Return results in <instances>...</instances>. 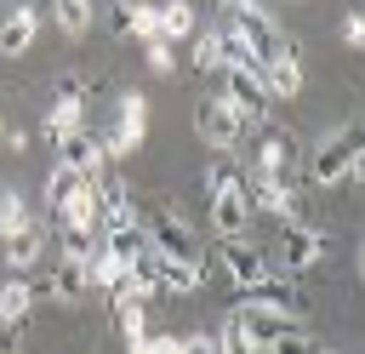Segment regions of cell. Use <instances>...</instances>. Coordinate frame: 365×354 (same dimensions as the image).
I'll return each mask as SVG.
<instances>
[{
	"instance_id": "e0dca14e",
	"label": "cell",
	"mask_w": 365,
	"mask_h": 354,
	"mask_svg": "<svg viewBox=\"0 0 365 354\" xmlns=\"http://www.w3.org/2000/svg\"><path fill=\"white\" fill-rule=\"evenodd\" d=\"M40 257H46V223H40V217H34L29 228H17L11 240H0V263H6L11 274H29Z\"/></svg>"
},
{
	"instance_id": "d4e9b609",
	"label": "cell",
	"mask_w": 365,
	"mask_h": 354,
	"mask_svg": "<svg viewBox=\"0 0 365 354\" xmlns=\"http://www.w3.org/2000/svg\"><path fill=\"white\" fill-rule=\"evenodd\" d=\"M188 46H194L188 57H194V69H200V74H217V69H222V34H217V29H194V40H188Z\"/></svg>"
},
{
	"instance_id": "f1b7e54d",
	"label": "cell",
	"mask_w": 365,
	"mask_h": 354,
	"mask_svg": "<svg viewBox=\"0 0 365 354\" xmlns=\"http://www.w3.org/2000/svg\"><path fill=\"white\" fill-rule=\"evenodd\" d=\"M314 348H319V343H314L302 325H285V331H279V337H274L262 354H314Z\"/></svg>"
},
{
	"instance_id": "7c38bea8",
	"label": "cell",
	"mask_w": 365,
	"mask_h": 354,
	"mask_svg": "<svg viewBox=\"0 0 365 354\" xmlns=\"http://www.w3.org/2000/svg\"><path fill=\"white\" fill-rule=\"evenodd\" d=\"M51 148H57V166L74 171L80 183H103V177H108V154H103V143H97L91 131H74V137H63V143H51Z\"/></svg>"
},
{
	"instance_id": "9c48e42d",
	"label": "cell",
	"mask_w": 365,
	"mask_h": 354,
	"mask_svg": "<svg viewBox=\"0 0 365 354\" xmlns=\"http://www.w3.org/2000/svg\"><path fill=\"white\" fill-rule=\"evenodd\" d=\"M217 97L240 114V126H268L274 120V103L262 91V74H251V69H222V91Z\"/></svg>"
},
{
	"instance_id": "836d02e7",
	"label": "cell",
	"mask_w": 365,
	"mask_h": 354,
	"mask_svg": "<svg viewBox=\"0 0 365 354\" xmlns=\"http://www.w3.org/2000/svg\"><path fill=\"white\" fill-rule=\"evenodd\" d=\"M29 143H34V137H29V131H17V126H11V131H6V148H11V154H29Z\"/></svg>"
},
{
	"instance_id": "4fadbf2b",
	"label": "cell",
	"mask_w": 365,
	"mask_h": 354,
	"mask_svg": "<svg viewBox=\"0 0 365 354\" xmlns=\"http://www.w3.org/2000/svg\"><path fill=\"white\" fill-rule=\"evenodd\" d=\"M262 91L268 97H297L302 91V46L297 40H279L262 57Z\"/></svg>"
},
{
	"instance_id": "8992f818",
	"label": "cell",
	"mask_w": 365,
	"mask_h": 354,
	"mask_svg": "<svg viewBox=\"0 0 365 354\" xmlns=\"http://www.w3.org/2000/svg\"><path fill=\"white\" fill-rule=\"evenodd\" d=\"M217 11H222V29H228L234 40H245L257 57H268V51L285 40V34H279V17H274L268 6H257V0H222Z\"/></svg>"
},
{
	"instance_id": "603a6c76",
	"label": "cell",
	"mask_w": 365,
	"mask_h": 354,
	"mask_svg": "<svg viewBox=\"0 0 365 354\" xmlns=\"http://www.w3.org/2000/svg\"><path fill=\"white\" fill-rule=\"evenodd\" d=\"M29 223H34V211H29L23 188L0 183V240H11V234H17V228H29Z\"/></svg>"
},
{
	"instance_id": "7a4b0ae2",
	"label": "cell",
	"mask_w": 365,
	"mask_h": 354,
	"mask_svg": "<svg viewBox=\"0 0 365 354\" xmlns=\"http://www.w3.org/2000/svg\"><path fill=\"white\" fill-rule=\"evenodd\" d=\"M200 268L217 274L234 297H251V291H262L274 280V263H268V251L257 240H217V251L200 257Z\"/></svg>"
},
{
	"instance_id": "44dd1931",
	"label": "cell",
	"mask_w": 365,
	"mask_h": 354,
	"mask_svg": "<svg viewBox=\"0 0 365 354\" xmlns=\"http://www.w3.org/2000/svg\"><path fill=\"white\" fill-rule=\"evenodd\" d=\"M194 29H200V17H194V6H188V0L154 6V34H160L165 46H177V40H194Z\"/></svg>"
},
{
	"instance_id": "1f68e13d",
	"label": "cell",
	"mask_w": 365,
	"mask_h": 354,
	"mask_svg": "<svg viewBox=\"0 0 365 354\" xmlns=\"http://www.w3.org/2000/svg\"><path fill=\"white\" fill-rule=\"evenodd\" d=\"M177 354H217V343H211V331H188V337H177Z\"/></svg>"
},
{
	"instance_id": "30bf717a",
	"label": "cell",
	"mask_w": 365,
	"mask_h": 354,
	"mask_svg": "<svg viewBox=\"0 0 365 354\" xmlns=\"http://www.w3.org/2000/svg\"><path fill=\"white\" fill-rule=\"evenodd\" d=\"M194 131H200V143H211L217 154H234V143L245 137V126H240V114L211 91V97H200L194 103Z\"/></svg>"
},
{
	"instance_id": "5bb4252c",
	"label": "cell",
	"mask_w": 365,
	"mask_h": 354,
	"mask_svg": "<svg viewBox=\"0 0 365 354\" xmlns=\"http://www.w3.org/2000/svg\"><path fill=\"white\" fill-rule=\"evenodd\" d=\"M251 303L268 308L279 325H302V320H308V291H302L297 280H285V274H274L262 291H251Z\"/></svg>"
},
{
	"instance_id": "52a82bcc",
	"label": "cell",
	"mask_w": 365,
	"mask_h": 354,
	"mask_svg": "<svg viewBox=\"0 0 365 354\" xmlns=\"http://www.w3.org/2000/svg\"><path fill=\"white\" fill-rule=\"evenodd\" d=\"M143 137H148V97H143V91H120V97H114V126L97 137L103 154H108V166L125 160V154H137Z\"/></svg>"
},
{
	"instance_id": "cb8c5ba5",
	"label": "cell",
	"mask_w": 365,
	"mask_h": 354,
	"mask_svg": "<svg viewBox=\"0 0 365 354\" xmlns=\"http://www.w3.org/2000/svg\"><path fill=\"white\" fill-rule=\"evenodd\" d=\"M46 17H51L68 40H80V34L91 29V6H86V0H57V6H46Z\"/></svg>"
},
{
	"instance_id": "7402d4cb",
	"label": "cell",
	"mask_w": 365,
	"mask_h": 354,
	"mask_svg": "<svg viewBox=\"0 0 365 354\" xmlns=\"http://www.w3.org/2000/svg\"><path fill=\"white\" fill-rule=\"evenodd\" d=\"M108 23H114L120 34H131V40H143V46L160 40V34H154V6H114Z\"/></svg>"
},
{
	"instance_id": "f546056e",
	"label": "cell",
	"mask_w": 365,
	"mask_h": 354,
	"mask_svg": "<svg viewBox=\"0 0 365 354\" xmlns=\"http://www.w3.org/2000/svg\"><path fill=\"white\" fill-rule=\"evenodd\" d=\"M143 57H148V69H154V74H171V69H177V51H171L165 40H148V46H143Z\"/></svg>"
},
{
	"instance_id": "8fae6325",
	"label": "cell",
	"mask_w": 365,
	"mask_h": 354,
	"mask_svg": "<svg viewBox=\"0 0 365 354\" xmlns=\"http://www.w3.org/2000/svg\"><path fill=\"white\" fill-rule=\"evenodd\" d=\"M137 206H143V200L131 194V183L108 171V177L97 183V234H114V228H131V223H143V217H137Z\"/></svg>"
},
{
	"instance_id": "484cf974",
	"label": "cell",
	"mask_w": 365,
	"mask_h": 354,
	"mask_svg": "<svg viewBox=\"0 0 365 354\" xmlns=\"http://www.w3.org/2000/svg\"><path fill=\"white\" fill-rule=\"evenodd\" d=\"M57 246H63V263L86 268V263H91V251L103 246V234H74V228H57Z\"/></svg>"
},
{
	"instance_id": "3957f363",
	"label": "cell",
	"mask_w": 365,
	"mask_h": 354,
	"mask_svg": "<svg viewBox=\"0 0 365 354\" xmlns=\"http://www.w3.org/2000/svg\"><path fill=\"white\" fill-rule=\"evenodd\" d=\"M137 217H143V234H148V251H154V257L200 263V240H194L188 217H182L171 200H148V206H137Z\"/></svg>"
},
{
	"instance_id": "9a60e30c",
	"label": "cell",
	"mask_w": 365,
	"mask_h": 354,
	"mask_svg": "<svg viewBox=\"0 0 365 354\" xmlns=\"http://www.w3.org/2000/svg\"><path fill=\"white\" fill-rule=\"evenodd\" d=\"M46 303V280H0V325H29V314Z\"/></svg>"
},
{
	"instance_id": "d6a6232c",
	"label": "cell",
	"mask_w": 365,
	"mask_h": 354,
	"mask_svg": "<svg viewBox=\"0 0 365 354\" xmlns=\"http://www.w3.org/2000/svg\"><path fill=\"white\" fill-rule=\"evenodd\" d=\"M342 40H348V46H365V17H359V11L342 17Z\"/></svg>"
},
{
	"instance_id": "ba28073f",
	"label": "cell",
	"mask_w": 365,
	"mask_h": 354,
	"mask_svg": "<svg viewBox=\"0 0 365 354\" xmlns=\"http://www.w3.org/2000/svg\"><path fill=\"white\" fill-rule=\"evenodd\" d=\"M297 160H302V148H297V131L291 126H257V171L251 177H268V183H291L297 177Z\"/></svg>"
},
{
	"instance_id": "4316f807",
	"label": "cell",
	"mask_w": 365,
	"mask_h": 354,
	"mask_svg": "<svg viewBox=\"0 0 365 354\" xmlns=\"http://www.w3.org/2000/svg\"><path fill=\"white\" fill-rule=\"evenodd\" d=\"M211 343H217V354H262V348H257V343L234 325V314H222V325L211 331Z\"/></svg>"
},
{
	"instance_id": "83f0119b",
	"label": "cell",
	"mask_w": 365,
	"mask_h": 354,
	"mask_svg": "<svg viewBox=\"0 0 365 354\" xmlns=\"http://www.w3.org/2000/svg\"><path fill=\"white\" fill-rule=\"evenodd\" d=\"M74 183H80V177H74V171H63V166H51V171H46V217H57V206L68 200V188H74Z\"/></svg>"
},
{
	"instance_id": "2e32d148",
	"label": "cell",
	"mask_w": 365,
	"mask_h": 354,
	"mask_svg": "<svg viewBox=\"0 0 365 354\" xmlns=\"http://www.w3.org/2000/svg\"><path fill=\"white\" fill-rule=\"evenodd\" d=\"M40 6H11V11H0V57H23L29 46H34V34H40Z\"/></svg>"
},
{
	"instance_id": "e575fe53",
	"label": "cell",
	"mask_w": 365,
	"mask_h": 354,
	"mask_svg": "<svg viewBox=\"0 0 365 354\" xmlns=\"http://www.w3.org/2000/svg\"><path fill=\"white\" fill-rule=\"evenodd\" d=\"M314 354H336V348H325V343H319V348H314Z\"/></svg>"
},
{
	"instance_id": "d6986e66",
	"label": "cell",
	"mask_w": 365,
	"mask_h": 354,
	"mask_svg": "<svg viewBox=\"0 0 365 354\" xmlns=\"http://www.w3.org/2000/svg\"><path fill=\"white\" fill-rule=\"evenodd\" d=\"M86 291H91V285H86V268H74V263H63V257L46 268V303L74 308V303H86Z\"/></svg>"
},
{
	"instance_id": "6da1fadb",
	"label": "cell",
	"mask_w": 365,
	"mask_h": 354,
	"mask_svg": "<svg viewBox=\"0 0 365 354\" xmlns=\"http://www.w3.org/2000/svg\"><path fill=\"white\" fill-rule=\"evenodd\" d=\"M365 171V131L348 120V126H336L331 137H319L314 143V154H308V166H302V188L314 194V188H342V183H354Z\"/></svg>"
},
{
	"instance_id": "277c9868",
	"label": "cell",
	"mask_w": 365,
	"mask_h": 354,
	"mask_svg": "<svg viewBox=\"0 0 365 354\" xmlns=\"http://www.w3.org/2000/svg\"><path fill=\"white\" fill-rule=\"evenodd\" d=\"M74 131H91V108H86V80L80 74H57L51 80V103H46V120H40V137L46 143H63Z\"/></svg>"
},
{
	"instance_id": "5b68a950",
	"label": "cell",
	"mask_w": 365,
	"mask_h": 354,
	"mask_svg": "<svg viewBox=\"0 0 365 354\" xmlns=\"http://www.w3.org/2000/svg\"><path fill=\"white\" fill-rule=\"evenodd\" d=\"M325 257H331V234H325L319 223H308V228H279V240H274V251H268L274 274H285V280L319 268Z\"/></svg>"
},
{
	"instance_id": "ffe728a7",
	"label": "cell",
	"mask_w": 365,
	"mask_h": 354,
	"mask_svg": "<svg viewBox=\"0 0 365 354\" xmlns=\"http://www.w3.org/2000/svg\"><path fill=\"white\" fill-rule=\"evenodd\" d=\"M108 303H114V325H120V337H125V354H137V348L148 343V308L131 303L125 291H108Z\"/></svg>"
},
{
	"instance_id": "ac0fdd59",
	"label": "cell",
	"mask_w": 365,
	"mask_h": 354,
	"mask_svg": "<svg viewBox=\"0 0 365 354\" xmlns=\"http://www.w3.org/2000/svg\"><path fill=\"white\" fill-rule=\"evenodd\" d=\"M51 223L57 228H74V234H97V183H74Z\"/></svg>"
},
{
	"instance_id": "4dcf8cb0",
	"label": "cell",
	"mask_w": 365,
	"mask_h": 354,
	"mask_svg": "<svg viewBox=\"0 0 365 354\" xmlns=\"http://www.w3.org/2000/svg\"><path fill=\"white\" fill-rule=\"evenodd\" d=\"M29 348V325H0V354H23Z\"/></svg>"
}]
</instances>
